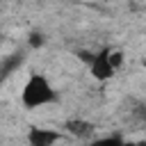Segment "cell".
I'll list each match as a JSON object with an SVG mask.
<instances>
[{
  "label": "cell",
  "mask_w": 146,
  "mask_h": 146,
  "mask_svg": "<svg viewBox=\"0 0 146 146\" xmlns=\"http://www.w3.org/2000/svg\"><path fill=\"white\" fill-rule=\"evenodd\" d=\"M21 98H23L25 107H41V105L55 100V91H52V87L48 84V80L43 75H32L25 82Z\"/></svg>",
  "instance_id": "6da1fadb"
},
{
  "label": "cell",
  "mask_w": 146,
  "mask_h": 146,
  "mask_svg": "<svg viewBox=\"0 0 146 146\" xmlns=\"http://www.w3.org/2000/svg\"><path fill=\"white\" fill-rule=\"evenodd\" d=\"M57 139H59V132L46 130V128H30V132H27L30 146H52Z\"/></svg>",
  "instance_id": "7a4b0ae2"
},
{
  "label": "cell",
  "mask_w": 146,
  "mask_h": 146,
  "mask_svg": "<svg viewBox=\"0 0 146 146\" xmlns=\"http://www.w3.org/2000/svg\"><path fill=\"white\" fill-rule=\"evenodd\" d=\"M91 73H94V78H98V80H107V78L114 73V66L110 64V52H100V55L94 57V62H91Z\"/></svg>",
  "instance_id": "3957f363"
},
{
  "label": "cell",
  "mask_w": 146,
  "mask_h": 146,
  "mask_svg": "<svg viewBox=\"0 0 146 146\" xmlns=\"http://www.w3.org/2000/svg\"><path fill=\"white\" fill-rule=\"evenodd\" d=\"M66 128H68V132H73L75 137H89L91 135V123H87V121H80V119H73V121H68L66 123Z\"/></svg>",
  "instance_id": "277c9868"
},
{
  "label": "cell",
  "mask_w": 146,
  "mask_h": 146,
  "mask_svg": "<svg viewBox=\"0 0 146 146\" xmlns=\"http://www.w3.org/2000/svg\"><path fill=\"white\" fill-rule=\"evenodd\" d=\"M89 146H125L119 137H105V139H96V141H91Z\"/></svg>",
  "instance_id": "5b68a950"
},
{
  "label": "cell",
  "mask_w": 146,
  "mask_h": 146,
  "mask_svg": "<svg viewBox=\"0 0 146 146\" xmlns=\"http://www.w3.org/2000/svg\"><path fill=\"white\" fill-rule=\"evenodd\" d=\"M41 41H43V39H41L39 34H32V39H30V43H32V46H41Z\"/></svg>",
  "instance_id": "8992f818"
}]
</instances>
